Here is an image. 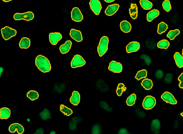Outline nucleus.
<instances>
[{"instance_id":"nucleus-1","label":"nucleus","mask_w":183,"mask_h":134,"mask_svg":"<svg viewBox=\"0 0 183 134\" xmlns=\"http://www.w3.org/2000/svg\"><path fill=\"white\" fill-rule=\"evenodd\" d=\"M36 66L42 72L45 73L50 71L51 66L50 62L46 57L42 55L36 57L35 60Z\"/></svg>"},{"instance_id":"nucleus-2","label":"nucleus","mask_w":183,"mask_h":134,"mask_svg":"<svg viewBox=\"0 0 183 134\" xmlns=\"http://www.w3.org/2000/svg\"><path fill=\"white\" fill-rule=\"evenodd\" d=\"M108 43L109 39L108 37L104 36L101 39L97 47V51L100 57L103 56L108 51Z\"/></svg>"},{"instance_id":"nucleus-3","label":"nucleus","mask_w":183,"mask_h":134,"mask_svg":"<svg viewBox=\"0 0 183 134\" xmlns=\"http://www.w3.org/2000/svg\"><path fill=\"white\" fill-rule=\"evenodd\" d=\"M1 31L3 37L5 40H8L13 37L15 36L17 33L16 30L7 26L2 28Z\"/></svg>"},{"instance_id":"nucleus-4","label":"nucleus","mask_w":183,"mask_h":134,"mask_svg":"<svg viewBox=\"0 0 183 134\" xmlns=\"http://www.w3.org/2000/svg\"><path fill=\"white\" fill-rule=\"evenodd\" d=\"M156 100L151 96H146L143 102V107L146 110H150L155 106Z\"/></svg>"},{"instance_id":"nucleus-5","label":"nucleus","mask_w":183,"mask_h":134,"mask_svg":"<svg viewBox=\"0 0 183 134\" xmlns=\"http://www.w3.org/2000/svg\"><path fill=\"white\" fill-rule=\"evenodd\" d=\"M86 64L85 60L80 55L77 54L73 58L71 62V66L73 68L83 66Z\"/></svg>"},{"instance_id":"nucleus-6","label":"nucleus","mask_w":183,"mask_h":134,"mask_svg":"<svg viewBox=\"0 0 183 134\" xmlns=\"http://www.w3.org/2000/svg\"><path fill=\"white\" fill-rule=\"evenodd\" d=\"M34 18V14L31 12H28L25 13H17L14 15V19L15 20H24L29 21L32 20Z\"/></svg>"},{"instance_id":"nucleus-7","label":"nucleus","mask_w":183,"mask_h":134,"mask_svg":"<svg viewBox=\"0 0 183 134\" xmlns=\"http://www.w3.org/2000/svg\"><path fill=\"white\" fill-rule=\"evenodd\" d=\"M91 8L96 15L100 14L102 7L99 0H91L89 3Z\"/></svg>"},{"instance_id":"nucleus-8","label":"nucleus","mask_w":183,"mask_h":134,"mask_svg":"<svg viewBox=\"0 0 183 134\" xmlns=\"http://www.w3.org/2000/svg\"><path fill=\"white\" fill-rule=\"evenodd\" d=\"M71 14L72 20L75 22H80L83 19V15L77 7H75L73 9Z\"/></svg>"},{"instance_id":"nucleus-9","label":"nucleus","mask_w":183,"mask_h":134,"mask_svg":"<svg viewBox=\"0 0 183 134\" xmlns=\"http://www.w3.org/2000/svg\"><path fill=\"white\" fill-rule=\"evenodd\" d=\"M161 98L167 103L172 105L177 104V101L171 93L168 91L165 92L161 96Z\"/></svg>"},{"instance_id":"nucleus-10","label":"nucleus","mask_w":183,"mask_h":134,"mask_svg":"<svg viewBox=\"0 0 183 134\" xmlns=\"http://www.w3.org/2000/svg\"><path fill=\"white\" fill-rule=\"evenodd\" d=\"M108 69L114 73H120L122 71V65L120 63L113 60L110 63Z\"/></svg>"},{"instance_id":"nucleus-11","label":"nucleus","mask_w":183,"mask_h":134,"mask_svg":"<svg viewBox=\"0 0 183 134\" xmlns=\"http://www.w3.org/2000/svg\"><path fill=\"white\" fill-rule=\"evenodd\" d=\"M62 36L59 33H51L49 34V40L50 43L53 45H56L58 42L61 40Z\"/></svg>"},{"instance_id":"nucleus-12","label":"nucleus","mask_w":183,"mask_h":134,"mask_svg":"<svg viewBox=\"0 0 183 134\" xmlns=\"http://www.w3.org/2000/svg\"><path fill=\"white\" fill-rule=\"evenodd\" d=\"M140 48L139 43L136 41H133L130 43L126 47V52L127 53H132V52H137Z\"/></svg>"},{"instance_id":"nucleus-13","label":"nucleus","mask_w":183,"mask_h":134,"mask_svg":"<svg viewBox=\"0 0 183 134\" xmlns=\"http://www.w3.org/2000/svg\"><path fill=\"white\" fill-rule=\"evenodd\" d=\"M9 130L10 133H14L17 130L18 134H22L24 132V128L18 123H13L10 126Z\"/></svg>"},{"instance_id":"nucleus-14","label":"nucleus","mask_w":183,"mask_h":134,"mask_svg":"<svg viewBox=\"0 0 183 134\" xmlns=\"http://www.w3.org/2000/svg\"><path fill=\"white\" fill-rule=\"evenodd\" d=\"M161 128V123L158 119L153 120L151 125V132L154 134H158Z\"/></svg>"},{"instance_id":"nucleus-15","label":"nucleus","mask_w":183,"mask_h":134,"mask_svg":"<svg viewBox=\"0 0 183 134\" xmlns=\"http://www.w3.org/2000/svg\"><path fill=\"white\" fill-rule=\"evenodd\" d=\"M70 35L73 39L78 43L83 40L82 33L79 30L72 29L70 31Z\"/></svg>"},{"instance_id":"nucleus-16","label":"nucleus","mask_w":183,"mask_h":134,"mask_svg":"<svg viewBox=\"0 0 183 134\" xmlns=\"http://www.w3.org/2000/svg\"><path fill=\"white\" fill-rule=\"evenodd\" d=\"M119 7V5L115 4L109 5L105 11V13L109 16H111L115 14Z\"/></svg>"},{"instance_id":"nucleus-17","label":"nucleus","mask_w":183,"mask_h":134,"mask_svg":"<svg viewBox=\"0 0 183 134\" xmlns=\"http://www.w3.org/2000/svg\"><path fill=\"white\" fill-rule=\"evenodd\" d=\"M120 28L125 33H129L131 31L132 26L130 23L126 20H123L120 23Z\"/></svg>"},{"instance_id":"nucleus-18","label":"nucleus","mask_w":183,"mask_h":134,"mask_svg":"<svg viewBox=\"0 0 183 134\" xmlns=\"http://www.w3.org/2000/svg\"><path fill=\"white\" fill-rule=\"evenodd\" d=\"M80 100V93L77 91H74L72 93V95L70 97V103L75 106H77L79 103Z\"/></svg>"},{"instance_id":"nucleus-19","label":"nucleus","mask_w":183,"mask_h":134,"mask_svg":"<svg viewBox=\"0 0 183 134\" xmlns=\"http://www.w3.org/2000/svg\"><path fill=\"white\" fill-rule=\"evenodd\" d=\"M72 42L70 40L66 41L65 44H62L59 47L60 52L63 54H66L69 51L72 46Z\"/></svg>"},{"instance_id":"nucleus-20","label":"nucleus","mask_w":183,"mask_h":134,"mask_svg":"<svg viewBox=\"0 0 183 134\" xmlns=\"http://www.w3.org/2000/svg\"><path fill=\"white\" fill-rule=\"evenodd\" d=\"M129 13L130 17L133 19H137L138 17V7L136 4H131L129 9Z\"/></svg>"},{"instance_id":"nucleus-21","label":"nucleus","mask_w":183,"mask_h":134,"mask_svg":"<svg viewBox=\"0 0 183 134\" xmlns=\"http://www.w3.org/2000/svg\"><path fill=\"white\" fill-rule=\"evenodd\" d=\"M159 12L158 10L153 9L149 12L147 15V20L148 22H151L155 18L158 16Z\"/></svg>"},{"instance_id":"nucleus-22","label":"nucleus","mask_w":183,"mask_h":134,"mask_svg":"<svg viewBox=\"0 0 183 134\" xmlns=\"http://www.w3.org/2000/svg\"><path fill=\"white\" fill-rule=\"evenodd\" d=\"M174 59L176 64L179 68L183 67V57L179 52H176L174 55Z\"/></svg>"},{"instance_id":"nucleus-23","label":"nucleus","mask_w":183,"mask_h":134,"mask_svg":"<svg viewBox=\"0 0 183 134\" xmlns=\"http://www.w3.org/2000/svg\"><path fill=\"white\" fill-rule=\"evenodd\" d=\"M0 118L1 119H7L10 116V110L7 107L2 108L0 110Z\"/></svg>"},{"instance_id":"nucleus-24","label":"nucleus","mask_w":183,"mask_h":134,"mask_svg":"<svg viewBox=\"0 0 183 134\" xmlns=\"http://www.w3.org/2000/svg\"><path fill=\"white\" fill-rule=\"evenodd\" d=\"M30 41L27 38H23L21 40L19 46L21 49H27L30 46Z\"/></svg>"},{"instance_id":"nucleus-25","label":"nucleus","mask_w":183,"mask_h":134,"mask_svg":"<svg viewBox=\"0 0 183 134\" xmlns=\"http://www.w3.org/2000/svg\"><path fill=\"white\" fill-rule=\"evenodd\" d=\"M141 85L146 90H150L153 87V83L151 80L146 79L142 81Z\"/></svg>"},{"instance_id":"nucleus-26","label":"nucleus","mask_w":183,"mask_h":134,"mask_svg":"<svg viewBox=\"0 0 183 134\" xmlns=\"http://www.w3.org/2000/svg\"><path fill=\"white\" fill-rule=\"evenodd\" d=\"M140 3L141 6L145 10H150L153 6L152 3L148 0H140Z\"/></svg>"},{"instance_id":"nucleus-27","label":"nucleus","mask_w":183,"mask_h":134,"mask_svg":"<svg viewBox=\"0 0 183 134\" xmlns=\"http://www.w3.org/2000/svg\"><path fill=\"white\" fill-rule=\"evenodd\" d=\"M82 119L79 117H73L70 121L69 124V128L70 130H74L76 128V124L77 122H80Z\"/></svg>"},{"instance_id":"nucleus-28","label":"nucleus","mask_w":183,"mask_h":134,"mask_svg":"<svg viewBox=\"0 0 183 134\" xmlns=\"http://www.w3.org/2000/svg\"><path fill=\"white\" fill-rule=\"evenodd\" d=\"M39 115L40 116L41 119L43 120L52 119L50 112L46 108L44 109L43 111L41 112Z\"/></svg>"},{"instance_id":"nucleus-29","label":"nucleus","mask_w":183,"mask_h":134,"mask_svg":"<svg viewBox=\"0 0 183 134\" xmlns=\"http://www.w3.org/2000/svg\"><path fill=\"white\" fill-rule=\"evenodd\" d=\"M168 28V25L165 23L162 22L158 25V33L161 35L162 34L165 32Z\"/></svg>"},{"instance_id":"nucleus-30","label":"nucleus","mask_w":183,"mask_h":134,"mask_svg":"<svg viewBox=\"0 0 183 134\" xmlns=\"http://www.w3.org/2000/svg\"><path fill=\"white\" fill-rule=\"evenodd\" d=\"M60 110L61 112L63 113L64 115L67 116H70L73 113L72 110L69 108L65 106L64 105H61L60 106Z\"/></svg>"},{"instance_id":"nucleus-31","label":"nucleus","mask_w":183,"mask_h":134,"mask_svg":"<svg viewBox=\"0 0 183 134\" xmlns=\"http://www.w3.org/2000/svg\"><path fill=\"white\" fill-rule=\"evenodd\" d=\"M27 96L30 100L34 101L38 99L39 95L37 92L36 91L30 90L28 92Z\"/></svg>"},{"instance_id":"nucleus-32","label":"nucleus","mask_w":183,"mask_h":134,"mask_svg":"<svg viewBox=\"0 0 183 134\" xmlns=\"http://www.w3.org/2000/svg\"><path fill=\"white\" fill-rule=\"evenodd\" d=\"M180 33V31L178 29L171 30L167 34V36L171 40H174L176 37Z\"/></svg>"},{"instance_id":"nucleus-33","label":"nucleus","mask_w":183,"mask_h":134,"mask_svg":"<svg viewBox=\"0 0 183 134\" xmlns=\"http://www.w3.org/2000/svg\"><path fill=\"white\" fill-rule=\"evenodd\" d=\"M169 42L166 40H163L159 41L158 44V48L161 49H167L169 46Z\"/></svg>"},{"instance_id":"nucleus-34","label":"nucleus","mask_w":183,"mask_h":134,"mask_svg":"<svg viewBox=\"0 0 183 134\" xmlns=\"http://www.w3.org/2000/svg\"><path fill=\"white\" fill-rule=\"evenodd\" d=\"M147 70H143L138 71L136 75L135 78L138 80H139L142 78H146L147 77Z\"/></svg>"},{"instance_id":"nucleus-35","label":"nucleus","mask_w":183,"mask_h":134,"mask_svg":"<svg viewBox=\"0 0 183 134\" xmlns=\"http://www.w3.org/2000/svg\"><path fill=\"white\" fill-rule=\"evenodd\" d=\"M127 88L124 84L119 83L117 86L116 93L118 96H121L124 92L126 90Z\"/></svg>"},{"instance_id":"nucleus-36","label":"nucleus","mask_w":183,"mask_h":134,"mask_svg":"<svg viewBox=\"0 0 183 134\" xmlns=\"http://www.w3.org/2000/svg\"><path fill=\"white\" fill-rule=\"evenodd\" d=\"M136 96L135 94H133L130 96L127 99L126 103L129 106H133L135 103L136 100Z\"/></svg>"},{"instance_id":"nucleus-37","label":"nucleus","mask_w":183,"mask_h":134,"mask_svg":"<svg viewBox=\"0 0 183 134\" xmlns=\"http://www.w3.org/2000/svg\"><path fill=\"white\" fill-rule=\"evenodd\" d=\"M163 7L164 9L167 12H169L171 9V4L169 0H165L164 2Z\"/></svg>"},{"instance_id":"nucleus-38","label":"nucleus","mask_w":183,"mask_h":134,"mask_svg":"<svg viewBox=\"0 0 183 134\" xmlns=\"http://www.w3.org/2000/svg\"><path fill=\"white\" fill-rule=\"evenodd\" d=\"M140 58L141 59H142L145 60V64L149 66L151 63L152 60L150 56L145 54L141 55Z\"/></svg>"},{"instance_id":"nucleus-39","label":"nucleus","mask_w":183,"mask_h":134,"mask_svg":"<svg viewBox=\"0 0 183 134\" xmlns=\"http://www.w3.org/2000/svg\"><path fill=\"white\" fill-rule=\"evenodd\" d=\"M173 79V75L171 73H167L164 79V82L167 83H170L172 82Z\"/></svg>"},{"instance_id":"nucleus-40","label":"nucleus","mask_w":183,"mask_h":134,"mask_svg":"<svg viewBox=\"0 0 183 134\" xmlns=\"http://www.w3.org/2000/svg\"><path fill=\"white\" fill-rule=\"evenodd\" d=\"M101 130L100 126L98 124L94 125L92 128V134H99L101 133Z\"/></svg>"},{"instance_id":"nucleus-41","label":"nucleus","mask_w":183,"mask_h":134,"mask_svg":"<svg viewBox=\"0 0 183 134\" xmlns=\"http://www.w3.org/2000/svg\"><path fill=\"white\" fill-rule=\"evenodd\" d=\"M155 76L157 79H160L163 78L164 76L163 71L160 70H158L155 73Z\"/></svg>"},{"instance_id":"nucleus-42","label":"nucleus","mask_w":183,"mask_h":134,"mask_svg":"<svg viewBox=\"0 0 183 134\" xmlns=\"http://www.w3.org/2000/svg\"><path fill=\"white\" fill-rule=\"evenodd\" d=\"M178 80L180 81L179 85L180 88L183 89V73L179 76Z\"/></svg>"},{"instance_id":"nucleus-43","label":"nucleus","mask_w":183,"mask_h":134,"mask_svg":"<svg viewBox=\"0 0 183 134\" xmlns=\"http://www.w3.org/2000/svg\"><path fill=\"white\" fill-rule=\"evenodd\" d=\"M119 134H127L128 133L127 131L125 129L122 128L120 129L119 131Z\"/></svg>"},{"instance_id":"nucleus-44","label":"nucleus","mask_w":183,"mask_h":134,"mask_svg":"<svg viewBox=\"0 0 183 134\" xmlns=\"http://www.w3.org/2000/svg\"><path fill=\"white\" fill-rule=\"evenodd\" d=\"M44 133V130L42 128H40L36 130L35 134H43Z\"/></svg>"},{"instance_id":"nucleus-45","label":"nucleus","mask_w":183,"mask_h":134,"mask_svg":"<svg viewBox=\"0 0 183 134\" xmlns=\"http://www.w3.org/2000/svg\"><path fill=\"white\" fill-rule=\"evenodd\" d=\"M107 3H111L115 1V0H104Z\"/></svg>"},{"instance_id":"nucleus-46","label":"nucleus","mask_w":183,"mask_h":134,"mask_svg":"<svg viewBox=\"0 0 183 134\" xmlns=\"http://www.w3.org/2000/svg\"><path fill=\"white\" fill-rule=\"evenodd\" d=\"M2 1L5 2H8L12 1V0H2Z\"/></svg>"},{"instance_id":"nucleus-47","label":"nucleus","mask_w":183,"mask_h":134,"mask_svg":"<svg viewBox=\"0 0 183 134\" xmlns=\"http://www.w3.org/2000/svg\"><path fill=\"white\" fill-rule=\"evenodd\" d=\"M51 133H52V134H54V133H56L55 132H54V131H52V132H51Z\"/></svg>"},{"instance_id":"nucleus-48","label":"nucleus","mask_w":183,"mask_h":134,"mask_svg":"<svg viewBox=\"0 0 183 134\" xmlns=\"http://www.w3.org/2000/svg\"><path fill=\"white\" fill-rule=\"evenodd\" d=\"M181 115L182 117H183V112L181 114Z\"/></svg>"},{"instance_id":"nucleus-49","label":"nucleus","mask_w":183,"mask_h":134,"mask_svg":"<svg viewBox=\"0 0 183 134\" xmlns=\"http://www.w3.org/2000/svg\"><path fill=\"white\" fill-rule=\"evenodd\" d=\"M182 56H183V49H182Z\"/></svg>"}]
</instances>
